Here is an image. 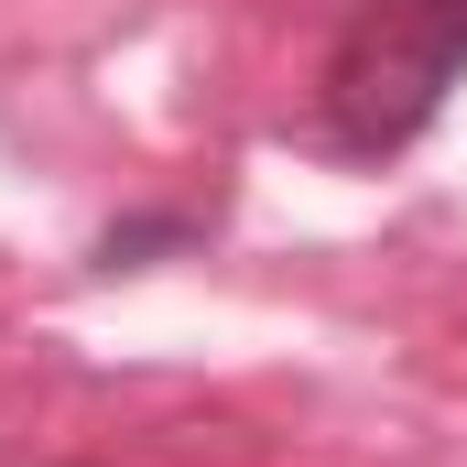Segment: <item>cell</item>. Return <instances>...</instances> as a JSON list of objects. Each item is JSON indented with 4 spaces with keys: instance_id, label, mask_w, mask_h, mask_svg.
Returning <instances> with one entry per match:
<instances>
[{
    "instance_id": "obj_1",
    "label": "cell",
    "mask_w": 467,
    "mask_h": 467,
    "mask_svg": "<svg viewBox=\"0 0 467 467\" xmlns=\"http://www.w3.org/2000/svg\"><path fill=\"white\" fill-rule=\"evenodd\" d=\"M457 66H467V11H446V0H369L358 33L337 44L327 109H337L348 141H413Z\"/></svg>"
},
{
    "instance_id": "obj_2",
    "label": "cell",
    "mask_w": 467,
    "mask_h": 467,
    "mask_svg": "<svg viewBox=\"0 0 467 467\" xmlns=\"http://www.w3.org/2000/svg\"><path fill=\"white\" fill-rule=\"evenodd\" d=\"M446 11H467V0H446Z\"/></svg>"
}]
</instances>
